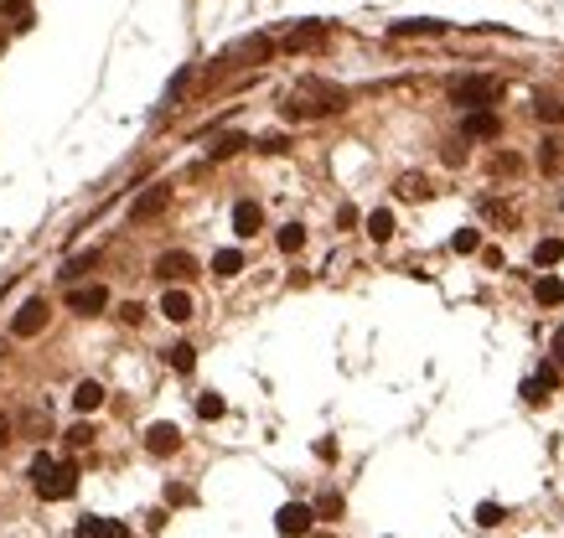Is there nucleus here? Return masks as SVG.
I'll return each mask as SVG.
<instances>
[{
	"mask_svg": "<svg viewBox=\"0 0 564 538\" xmlns=\"http://www.w3.org/2000/svg\"><path fill=\"white\" fill-rule=\"evenodd\" d=\"M347 104V94H342V88H332V83H301V88H295V94H290V104H285V114L290 119H316V114H337Z\"/></svg>",
	"mask_w": 564,
	"mask_h": 538,
	"instance_id": "1",
	"label": "nucleus"
},
{
	"mask_svg": "<svg viewBox=\"0 0 564 538\" xmlns=\"http://www.w3.org/2000/svg\"><path fill=\"white\" fill-rule=\"evenodd\" d=\"M32 487H37V497H47V502H63V497L78 492V471H73L68 461L37 456V461H32Z\"/></svg>",
	"mask_w": 564,
	"mask_h": 538,
	"instance_id": "2",
	"label": "nucleus"
},
{
	"mask_svg": "<svg viewBox=\"0 0 564 538\" xmlns=\"http://www.w3.org/2000/svg\"><path fill=\"white\" fill-rule=\"evenodd\" d=\"M451 99H456L461 109H492V104L502 99V83H497V78H456V83H451Z\"/></svg>",
	"mask_w": 564,
	"mask_h": 538,
	"instance_id": "3",
	"label": "nucleus"
},
{
	"mask_svg": "<svg viewBox=\"0 0 564 538\" xmlns=\"http://www.w3.org/2000/svg\"><path fill=\"white\" fill-rule=\"evenodd\" d=\"M311 518H316V513H311L306 502H285L280 513H275V528H280L285 538H301V533H311Z\"/></svg>",
	"mask_w": 564,
	"mask_h": 538,
	"instance_id": "4",
	"label": "nucleus"
},
{
	"mask_svg": "<svg viewBox=\"0 0 564 538\" xmlns=\"http://www.w3.org/2000/svg\"><path fill=\"white\" fill-rule=\"evenodd\" d=\"M42 326H47V301H42V295H32V301H26V306L16 311L11 332H16V337H37Z\"/></svg>",
	"mask_w": 564,
	"mask_h": 538,
	"instance_id": "5",
	"label": "nucleus"
},
{
	"mask_svg": "<svg viewBox=\"0 0 564 538\" xmlns=\"http://www.w3.org/2000/svg\"><path fill=\"white\" fill-rule=\"evenodd\" d=\"M68 306H73L78 316H99V311L109 306V290H104V285H73V290H68Z\"/></svg>",
	"mask_w": 564,
	"mask_h": 538,
	"instance_id": "6",
	"label": "nucleus"
},
{
	"mask_svg": "<svg viewBox=\"0 0 564 538\" xmlns=\"http://www.w3.org/2000/svg\"><path fill=\"white\" fill-rule=\"evenodd\" d=\"M156 275H161V280H192V275H197V259L182 254V249H176V254H161V259H156Z\"/></svg>",
	"mask_w": 564,
	"mask_h": 538,
	"instance_id": "7",
	"label": "nucleus"
},
{
	"mask_svg": "<svg viewBox=\"0 0 564 538\" xmlns=\"http://www.w3.org/2000/svg\"><path fill=\"white\" fill-rule=\"evenodd\" d=\"M166 202H171V187H151V192L130 207V223H151L156 213H166Z\"/></svg>",
	"mask_w": 564,
	"mask_h": 538,
	"instance_id": "8",
	"label": "nucleus"
},
{
	"mask_svg": "<svg viewBox=\"0 0 564 538\" xmlns=\"http://www.w3.org/2000/svg\"><path fill=\"white\" fill-rule=\"evenodd\" d=\"M176 445H182V430H176V425H151V430H145V451H151V456H171Z\"/></svg>",
	"mask_w": 564,
	"mask_h": 538,
	"instance_id": "9",
	"label": "nucleus"
},
{
	"mask_svg": "<svg viewBox=\"0 0 564 538\" xmlns=\"http://www.w3.org/2000/svg\"><path fill=\"white\" fill-rule=\"evenodd\" d=\"M554 383H559V363H549L539 378H528V383H523V399H528V404H544V399L554 394Z\"/></svg>",
	"mask_w": 564,
	"mask_h": 538,
	"instance_id": "10",
	"label": "nucleus"
},
{
	"mask_svg": "<svg viewBox=\"0 0 564 538\" xmlns=\"http://www.w3.org/2000/svg\"><path fill=\"white\" fill-rule=\"evenodd\" d=\"M461 130H466V135H477V140H492V135L502 130V119H497L492 109H471V114H466V125H461Z\"/></svg>",
	"mask_w": 564,
	"mask_h": 538,
	"instance_id": "11",
	"label": "nucleus"
},
{
	"mask_svg": "<svg viewBox=\"0 0 564 538\" xmlns=\"http://www.w3.org/2000/svg\"><path fill=\"white\" fill-rule=\"evenodd\" d=\"M73 538H130L125 523H114V518H83Z\"/></svg>",
	"mask_w": 564,
	"mask_h": 538,
	"instance_id": "12",
	"label": "nucleus"
},
{
	"mask_svg": "<svg viewBox=\"0 0 564 538\" xmlns=\"http://www.w3.org/2000/svg\"><path fill=\"white\" fill-rule=\"evenodd\" d=\"M161 316L166 321H192V295L187 290H166L161 295Z\"/></svg>",
	"mask_w": 564,
	"mask_h": 538,
	"instance_id": "13",
	"label": "nucleus"
},
{
	"mask_svg": "<svg viewBox=\"0 0 564 538\" xmlns=\"http://www.w3.org/2000/svg\"><path fill=\"white\" fill-rule=\"evenodd\" d=\"M259 223H264V213H259L254 202H239V207H233V233H239V238H254Z\"/></svg>",
	"mask_w": 564,
	"mask_h": 538,
	"instance_id": "14",
	"label": "nucleus"
},
{
	"mask_svg": "<svg viewBox=\"0 0 564 538\" xmlns=\"http://www.w3.org/2000/svg\"><path fill=\"white\" fill-rule=\"evenodd\" d=\"M73 404H78V414H94V409L104 404V388H99L94 378H83V383L73 388Z\"/></svg>",
	"mask_w": 564,
	"mask_h": 538,
	"instance_id": "15",
	"label": "nucleus"
},
{
	"mask_svg": "<svg viewBox=\"0 0 564 538\" xmlns=\"http://www.w3.org/2000/svg\"><path fill=\"white\" fill-rule=\"evenodd\" d=\"M389 32H394V37H440L445 21H394Z\"/></svg>",
	"mask_w": 564,
	"mask_h": 538,
	"instance_id": "16",
	"label": "nucleus"
},
{
	"mask_svg": "<svg viewBox=\"0 0 564 538\" xmlns=\"http://www.w3.org/2000/svg\"><path fill=\"white\" fill-rule=\"evenodd\" d=\"M239 269H244V254H239V249H218V254H213V275H218V280H233Z\"/></svg>",
	"mask_w": 564,
	"mask_h": 538,
	"instance_id": "17",
	"label": "nucleus"
},
{
	"mask_svg": "<svg viewBox=\"0 0 564 538\" xmlns=\"http://www.w3.org/2000/svg\"><path fill=\"white\" fill-rule=\"evenodd\" d=\"M533 301H539V306H559V301H564V285H559L554 275H544L539 285H533Z\"/></svg>",
	"mask_w": 564,
	"mask_h": 538,
	"instance_id": "18",
	"label": "nucleus"
},
{
	"mask_svg": "<svg viewBox=\"0 0 564 538\" xmlns=\"http://www.w3.org/2000/svg\"><path fill=\"white\" fill-rule=\"evenodd\" d=\"M166 363H171L176 373H192V368H197V352H192L187 342H176V347H166Z\"/></svg>",
	"mask_w": 564,
	"mask_h": 538,
	"instance_id": "19",
	"label": "nucleus"
},
{
	"mask_svg": "<svg viewBox=\"0 0 564 538\" xmlns=\"http://www.w3.org/2000/svg\"><path fill=\"white\" fill-rule=\"evenodd\" d=\"M368 233L378 238V244H383V238H394V213H389V207H378V213H368Z\"/></svg>",
	"mask_w": 564,
	"mask_h": 538,
	"instance_id": "20",
	"label": "nucleus"
},
{
	"mask_svg": "<svg viewBox=\"0 0 564 538\" xmlns=\"http://www.w3.org/2000/svg\"><path fill=\"white\" fill-rule=\"evenodd\" d=\"M559 259H564V244H559V238H544V244L533 249V264H539V269H549V264H559Z\"/></svg>",
	"mask_w": 564,
	"mask_h": 538,
	"instance_id": "21",
	"label": "nucleus"
},
{
	"mask_svg": "<svg viewBox=\"0 0 564 538\" xmlns=\"http://www.w3.org/2000/svg\"><path fill=\"white\" fill-rule=\"evenodd\" d=\"M301 244H306V228H301V223L280 228V254H301Z\"/></svg>",
	"mask_w": 564,
	"mask_h": 538,
	"instance_id": "22",
	"label": "nucleus"
},
{
	"mask_svg": "<svg viewBox=\"0 0 564 538\" xmlns=\"http://www.w3.org/2000/svg\"><path fill=\"white\" fill-rule=\"evenodd\" d=\"M451 249H456V254H477V249H482V233H477V228H461V233L451 238Z\"/></svg>",
	"mask_w": 564,
	"mask_h": 538,
	"instance_id": "23",
	"label": "nucleus"
},
{
	"mask_svg": "<svg viewBox=\"0 0 564 538\" xmlns=\"http://www.w3.org/2000/svg\"><path fill=\"white\" fill-rule=\"evenodd\" d=\"M197 414H202V420H218V414H223V399H218V394H202V399H197Z\"/></svg>",
	"mask_w": 564,
	"mask_h": 538,
	"instance_id": "24",
	"label": "nucleus"
},
{
	"mask_svg": "<svg viewBox=\"0 0 564 538\" xmlns=\"http://www.w3.org/2000/svg\"><path fill=\"white\" fill-rule=\"evenodd\" d=\"M477 523H482V528H497V523H502V507H497V502H482V507H477Z\"/></svg>",
	"mask_w": 564,
	"mask_h": 538,
	"instance_id": "25",
	"label": "nucleus"
},
{
	"mask_svg": "<svg viewBox=\"0 0 564 538\" xmlns=\"http://www.w3.org/2000/svg\"><path fill=\"white\" fill-rule=\"evenodd\" d=\"M94 259H99V254H78V259H68V269H63V280H78V275H83V269H88V264H94Z\"/></svg>",
	"mask_w": 564,
	"mask_h": 538,
	"instance_id": "26",
	"label": "nucleus"
},
{
	"mask_svg": "<svg viewBox=\"0 0 564 538\" xmlns=\"http://www.w3.org/2000/svg\"><path fill=\"white\" fill-rule=\"evenodd\" d=\"M430 187L420 182V176H404V182H399V197H425Z\"/></svg>",
	"mask_w": 564,
	"mask_h": 538,
	"instance_id": "27",
	"label": "nucleus"
},
{
	"mask_svg": "<svg viewBox=\"0 0 564 538\" xmlns=\"http://www.w3.org/2000/svg\"><path fill=\"white\" fill-rule=\"evenodd\" d=\"M68 445H78V451H83V445H94V430H88V425H73V430H68Z\"/></svg>",
	"mask_w": 564,
	"mask_h": 538,
	"instance_id": "28",
	"label": "nucleus"
},
{
	"mask_svg": "<svg viewBox=\"0 0 564 538\" xmlns=\"http://www.w3.org/2000/svg\"><path fill=\"white\" fill-rule=\"evenodd\" d=\"M239 145H244L239 135H228V140H218V145H213V161H223V156H233V151H239Z\"/></svg>",
	"mask_w": 564,
	"mask_h": 538,
	"instance_id": "29",
	"label": "nucleus"
},
{
	"mask_svg": "<svg viewBox=\"0 0 564 538\" xmlns=\"http://www.w3.org/2000/svg\"><path fill=\"white\" fill-rule=\"evenodd\" d=\"M321 513H326V518H337V513H342V497H337V492H326V497H321Z\"/></svg>",
	"mask_w": 564,
	"mask_h": 538,
	"instance_id": "30",
	"label": "nucleus"
},
{
	"mask_svg": "<svg viewBox=\"0 0 564 538\" xmlns=\"http://www.w3.org/2000/svg\"><path fill=\"white\" fill-rule=\"evenodd\" d=\"M549 352H554V363H559V373H564V326L554 332V347H549Z\"/></svg>",
	"mask_w": 564,
	"mask_h": 538,
	"instance_id": "31",
	"label": "nucleus"
},
{
	"mask_svg": "<svg viewBox=\"0 0 564 538\" xmlns=\"http://www.w3.org/2000/svg\"><path fill=\"white\" fill-rule=\"evenodd\" d=\"M539 114H544V119H564V109H559L554 99H539Z\"/></svg>",
	"mask_w": 564,
	"mask_h": 538,
	"instance_id": "32",
	"label": "nucleus"
},
{
	"mask_svg": "<svg viewBox=\"0 0 564 538\" xmlns=\"http://www.w3.org/2000/svg\"><path fill=\"white\" fill-rule=\"evenodd\" d=\"M120 316H125V321H130V326H135V321H140V316H145V306H135V301H125V311H120Z\"/></svg>",
	"mask_w": 564,
	"mask_h": 538,
	"instance_id": "33",
	"label": "nucleus"
},
{
	"mask_svg": "<svg viewBox=\"0 0 564 538\" xmlns=\"http://www.w3.org/2000/svg\"><path fill=\"white\" fill-rule=\"evenodd\" d=\"M6 440H11V425H6V414H0V451H6Z\"/></svg>",
	"mask_w": 564,
	"mask_h": 538,
	"instance_id": "34",
	"label": "nucleus"
},
{
	"mask_svg": "<svg viewBox=\"0 0 564 538\" xmlns=\"http://www.w3.org/2000/svg\"><path fill=\"white\" fill-rule=\"evenodd\" d=\"M311 538H332V533H311Z\"/></svg>",
	"mask_w": 564,
	"mask_h": 538,
	"instance_id": "35",
	"label": "nucleus"
}]
</instances>
